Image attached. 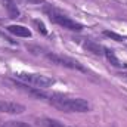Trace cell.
<instances>
[{
  "label": "cell",
  "instance_id": "6da1fadb",
  "mask_svg": "<svg viewBox=\"0 0 127 127\" xmlns=\"http://www.w3.org/2000/svg\"><path fill=\"white\" fill-rule=\"evenodd\" d=\"M49 102L59 111L64 112H87L90 109V103L83 97H69V96L53 93L49 95Z\"/></svg>",
  "mask_w": 127,
  "mask_h": 127
},
{
  "label": "cell",
  "instance_id": "7a4b0ae2",
  "mask_svg": "<svg viewBox=\"0 0 127 127\" xmlns=\"http://www.w3.org/2000/svg\"><path fill=\"white\" fill-rule=\"evenodd\" d=\"M44 13L49 16V19L58 25H61L64 28L69 30V31H81L83 30V25L74 19H71L69 16H66L65 13H62L61 10H58L56 7H52V6H44L43 7Z\"/></svg>",
  "mask_w": 127,
  "mask_h": 127
},
{
  "label": "cell",
  "instance_id": "3957f363",
  "mask_svg": "<svg viewBox=\"0 0 127 127\" xmlns=\"http://www.w3.org/2000/svg\"><path fill=\"white\" fill-rule=\"evenodd\" d=\"M15 77L25 83V84H30L34 87H38V89H47L50 86L55 84V80L47 77V75H43V74H34V72H16Z\"/></svg>",
  "mask_w": 127,
  "mask_h": 127
},
{
  "label": "cell",
  "instance_id": "277c9868",
  "mask_svg": "<svg viewBox=\"0 0 127 127\" xmlns=\"http://www.w3.org/2000/svg\"><path fill=\"white\" fill-rule=\"evenodd\" d=\"M52 64H56V65H61L65 68H71V69H78V71H83V72H87V69L72 58H68V56H64V55H58V53H53V52H46L44 55Z\"/></svg>",
  "mask_w": 127,
  "mask_h": 127
},
{
  "label": "cell",
  "instance_id": "5b68a950",
  "mask_svg": "<svg viewBox=\"0 0 127 127\" xmlns=\"http://www.w3.org/2000/svg\"><path fill=\"white\" fill-rule=\"evenodd\" d=\"M74 41H77L78 44H81L86 50L92 52L93 55H97V56H102L103 55V47L99 46L97 43L89 40V38H81V37H74Z\"/></svg>",
  "mask_w": 127,
  "mask_h": 127
},
{
  "label": "cell",
  "instance_id": "8992f818",
  "mask_svg": "<svg viewBox=\"0 0 127 127\" xmlns=\"http://www.w3.org/2000/svg\"><path fill=\"white\" fill-rule=\"evenodd\" d=\"M25 111V106L18 102H9V100H0V112L4 114H22Z\"/></svg>",
  "mask_w": 127,
  "mask_h": 127
},
{
  "label": "cell",
  "instance_id": "52a82bcc",
  "mask_svg": "<svg viewBox=\"0 0 127 127\" xmlns=\"http://www.w3.org/2000/svg\"><path fill=\"white\" fill-rule=\"evenodd\" d=\"M15 86H16L18 89L24 90L25 93H28V95H31V96H35V97H38V99H46V97H49V95H47L46 92H43V89H38V87H31L30 84L21 83V81H15Z\"/></svg>",
  "mask_w": 127,
  "mask_h": 127
},
{
  "label": "cell",
  "instance_id": "ba28073f",
  "mask_svg": "<svg viewBox=\"0 0 127 127\" xmlns=\"http://www.w3.org/2000/svg\"><path fill=\"white\" fill-rule=\"evenodd\" d=\"M6 30L16 37H25V38L31 37V31L24 25H9V27H6Z\"/></svg>",
  "mask_w": 127,
  "mask_h": 127
},
{
  "label": "cell",
  "instance_id": "9c48e42d",
  "mask_svg": "<svg viewBox=\"0 0 127 127\" xmlns=\"http://www.w3.org/2000/svg\"><path fill=\"white\" fill-rule=\"evenodd\" d=\"M103 55H105V56H106V59L111 62V65H114V66H117V68H127V64L121 62V61L115 56V53H114L111 49L103 47Z\"/></svg>",
  "mask_w": 127,
  "mask_h": 127
},
{
  "label": "cell",
  "instance_id": "30bf717a",
  "mask_svg": "<svg viewBox=\"0 0 127 127\" xmlns=\"http://www.w3.org/2000/svg\"><path fill=\"white\" fill-rule=\"evenodd\" d=\"M4 7H6V10H7L9 18H12V19L19 18V9H18V6L15 4V1H4Z\"/></svg>",
  "mask_w": 127,
  "mask_h": 127
},
{
  "label": "cell",
  "instance_id": "8fae6325",
  "mask_svg": "<svg viewBox=\"0 0 127 127\" xmlns=\"http://www.w3.org/2000/svg\"><path fill=\"white\" fill-rule=\"evenodd\" d=\"M0 127H31V126L24 123V121H4V123L0 124Z\"/></svg>",
  "mask_w": 127,
  "mask_h": 127
},
{
  "label": "cell",
  "instance_id": "7c38bea8",
  "mask_svg": "<svg viewBox=\"0 0 127 127\" xmlns=\"http://www.w3.org/2000/svg\"><path fill=\"white\" fill-rule=\"evenodd\" d=\"M27 49L32 55H46V50L40 46H35V44H27Z\"/></svg>",
  "mask_w": 127,
  "mask_h": 127
},
{
  "label": "cell",
  "instance_id": "4fadbf2b",
  "mask_svg": "<svg viewBox=\"0 0 127 127\" xmlns=\"http://www.w3.org/2000/svg\"><path fill=\"white\" fill-rule=\"evenodd\" d=\"M32 25L37 28V31L40 32V34H43V35L47 34V28H46V25H44L40 19H34V21H32Z\"/></svg>",
  "mask_w": 127,
  "mask_h": 127
},
{
  "label": "cell",
  "instance_id": "5bb4252c",
  "mask_svg": "<svg viewBox=\"0 0 127 127\" xmlns=\"http://www.w3.org/2000/svg\"><path fill=\"white\" fill-rule=\"evenodd\" d=\"M103 34H105L106 37H109V38L115 40V41H124V40H126V37H124V35H120V34H117V32H114V31H109V30H105Z\"/></svg>",
  "mask_w": 127,
  "mask_h": 127
},
{
  "label": "cell",
  "instance_id": "9a60e30c",
  "mask_svg": "<svg viewBox=\"0 0 127 127\" xmlns=\"http://www.w3.org/2000/svg\"><path fill=\"white\" fill-rule=\"evenodd\" d=\"M118 77H120L121 80H126L127 81V72H118Z\"/></svg>",
  "mask_w": 127,
  "mask_h": 127
}]
</instances>
